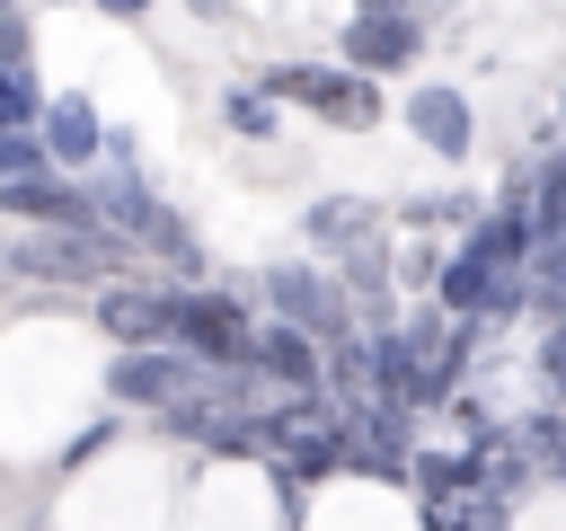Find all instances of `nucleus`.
Listing matches in <instances>:
<instances>
[{"instance_id": "423d86ee", "label": "nucleus", "mask_w": 566, "mask_h": 531, "mask_svg": "<svg viewBox=\"0 0 566 531\" xmlns=\"http://www.w3.org/2000/svg\"><path fill=\"white\" fill-rule=\"evenodd\" d=\"M265 301H274V319H292V327H310V336H354V319H345V292L327 283V274H310V266H274L265 274Z\"/></svg>"}, {"instance_id": "9d476101", "label": "nucleus", "mask_w": 566, "mask_h": 531, "mask_svg": "<svg viewBox=\"0 0 566 531\" xmlns=\"http://www.w3.org/2000/svg\"><path fill=\"white\" fill-rule=\"evenodd\" d=\"M407 133H416L424 150H442V159H469V97L442 88V80H424V88L407 97Z\"/></svg>"}, {"instance_id": "4be33fe9", "label": "nucleus", "mask_w": 566, "mask_h": 531, "mask_svg": "<svg viewBox=\"0 0 566 531\" xmlns=\"http://www.w3.org/2000/svg\"><path fill=\"white\" fill-rule=\"evenodd\" d=\"M97 9H106V18H142L150 0H97Z\"/></svg>"}, {"instance_id": "0eeeda50", "label": "nucleus", "mask_w": 566, "mask_h": 531, "mask_svg": "<svg viewBox=\"0 0 566 531\" xmlns=\"http://www.w3.org/2000/svg\"><path fill=\"white\" fill-rule=\"evenodd\" d=\"M97 327L133 354V345H177V292H159V283H115L106 301H97Z\"/></svg>"}, {"instance_id": "412c9836", "label": "nucleus", "mask_w": 566, "mask_h": 531, "mask_svg": "<svg viewBox=\"0 0 566 531\" xmlns=\"http://www.w3.org/2000/svg\"><path fill=\"white\" fill-rule=\"evenodd\" d=\"M539 381L566 398V327H548V345H539Z\"/></svg>"}, {"instance_id": "9b49d317", "label": "nucleus", "mask_w": 566, "mask_h": 531, "mask_svg": "<svg viewBox=\"0 0 566 531\" xmlns=\"http://www.w3.org/2000/svg\"><path fill=\"white\" fill-rule=\"evenodd\" d=\"M248 372H265L274 389H318V336L292 327V319L256 327V363H248Z\"/></svg>"}, {"instance_id": "f3484780", "label": "nucleus", "mask_w": 566, "mask_h": 531, "mask_svg": "<svg viewBox=\"0 0 566 531\" xmlns=\"http://www.w3.org/2000/svg\"><path fill=\"white\" fill-rule=\"evenodd\" d=\"M44 159H53V150H44V133H18V124L0 133V177H9V186H35V177H44Z\"/></svg>"}, {"instance_id": "5701e85b", "label": "nucleus", "mask_w": 566, "mask_h": 531, "mask_svg": "<svg viewBox=\"0 0 566 531\" xmlns=\"http://www.w3.org/2000/svg\"><path fill=\"white\" fill-rule=\"evenodd\" d=\"M195 18H221V0H195Z\"/></svg>"}, {"instance_id": "f257e3e1", "label": "nucleus", "mask_w": 566, "mask_h": 531, "mask_svg": "<svg viewBox=\"0 0 566 531\" xmlns=\"http://www.w3.org/2000/svg\"><path fill=\"white\" fill-rule=\"evenodd\" d=\"M212 363H195L186 345H133V354H115L106 363V389L124 398V407H142V416H186V407H203L212 398Z\"/></svg>"}, {"instance_id": "7ed1b4c3", "label": "nucleus", "mask_w": 566, "mask_h": 531, "mask_svg": "<svg viewBox=\"0 0 566 531\" xmlns=\"http://www.w3.org/2000/svg\"><path fill=\"white\" fill-rule=\"evenodd\" d=\"M97 204H106L115 239H133L142 257H159L168 274H203V248H195V230H186V221H177V212H168V204H159V195H150L142 177H115V186H106Z\"/></svg>"}, {"instance_id": "39448f33", "label": "nucleus", "mask_w": 566, "mask_h": 531, "mask_svg": "<svg viewBox=\"0 0 566 531\" xmlns=\"http://www.w3.org/2000/svg\"><path fill=\"white\" fill-rule=\"evenodd\" d=\"M177 345L212 372H248L256 363V327L230 292H177Z\"/></svg>"}, {"instance_id": "6e6552de", "label": "nucleus", "mask_w": 566, "mask_h": 531, "mask_svg": "<svg viewBox=\"0 0 566 531\" xmlns=\"http://www.w3.org/2000/svg\"><path fill=\"white\" fill-rule=\"evenodd\" d=\"M27 230H106V204L88 195V186H71V177H35V186H9L0 195Z\"/></svg>"}, {"instance_id": "1a4fd4ad", "label": "nucleus", "mask_w": 566, "mask_h": 531, "mask_svg": "<svg viewBox=\"0 0 566 531\" xmlns=\"http://www.w3.org/2000/svg\"><path fill=\"white\" fill-rule=\"evenodd\" d=\"M416 44H424V27H416L407 9H354V27H345V62H354L363 80L416 62Z\"/></svg>"}, {"instance_id": "2eb2a0df", "label": "nucleus", "mask_w": 566, "mask_h": 531, "mask_svg": "<svg viewBox=\"0 0 566 531\" xmlns=\"http://www.w3.org/2000/svg\"><path fill=\"white\" fill-rule=\"evenodd\" d=\"M371 230H380V212H371V204H318V212H310V239L354 248V257H371Z\"/></svg>"}, {"instance_id": "dca6fc26", "label": "nucleus", "mask_w": 566, "mask_h": 531, "mask_svg": "<svg viewBox=\"0 0 566 531\" xmlns=\"http://www.w3.org/2000/svg\"><path fill=\"white\" fill-rule=\"evenodd\" d=\"M531 310H539L548 327L566 319V239H548V248L531 257Z\"/></svg>"}, {"instance_id": "aec40b11", "label": "nucleus", "mask_w": 566, "mask_h": 531, "mask_svg": "<svg viewBox=\"0 0 566 531\" xmlns=\"http://www.w3.org/2000/svg\"><path fill=\"white\" fill-rule=\"evenodd\" d=\"M230 124H239V133H274V106H265V97H248V88H239V97H230Z\"/></svg>"}, {"instance_id": "20e7f679", "label": "nucleus", "mask_w": 566, "mask_h": 531, "mask_svg": "<svg viewBox=\"0 0 566 531\" xmlns=\"http://www.w3.org/2000/svg\"><path fill=\"white\" fill-rule=\"evenodd\" d=\"M265 97H292V106L345 124V133L380 124V88H371L363 71H318V62H292V71H283V62H274V71H265Z\"/></svg>"}, {"instance_id": "ddd939ff", "label": "nucleus", "mask_w": 566, "mask_h": 531, "mask_svg": "<svg viewBox=\"0 0 566 531\" xmlns=\"http://www.w3.org/2000/svg\"><path fill=\"white\" fill-rule=\"evenodd\" d=\"M407 478H416V496H424L433 513H451V504H469V496H478V460H469V451H416V469H407Z\"/></svg>"}, {"instance_id": "f03ea898", "label": "nucleus", "mask_w": 566, "mask_h": 531, "mask_svg": "<svg viewBox=\"0 0 566 531\" xmlns=\"http://www.w3.org/2000/svg\"><path fill=\"white\" fill-rule=\"evenodd\" d=\"M142 248L115 239V230H18L9 239V274H44V283H97V274H124Z\"/></svg>"}, {"instance_id": "6ab92c4d", "label": "nucleus", "mask_w": 566, "mask_h": 531, "mask_svg": "<svg viewBox=\"0 0 566 531\" xmlns=\"http://www.w3.org/2000/svg\"><path fill=\"white\" fill-rule=\"evenodd\" d=\"M460 531H513V504L504 496H469L460 504Z\"/></svg>"}, {"instance_id": "f8f14e48", "label": "nucleus", "mask_w": 566, "mask_h": 531, "mask_svg": "<svg viewBox=\"0 0 566 531\" xmlns=\"http://www.w3.org/2000/svg\"><path fill=\"white\" fill-rule=\"evenodd\" d=\"M106 133H115V124H97V106H88L80 88L44 106V150H53L62 168H71V159H88V150H106Z\"/></svg>"}, {"instance_id": "a211bd4d", "label": "nucleus", "mask_w": 566, "mask_h": 531, "mask_svg": "<svg viewBox=\"0 0 566 531\" xmlns=\"http://www.w3.org/2000/svg\"><path fill=\"white\" fill-rule=\"evenodd\" d=\"M442 274H451V266H442L433 248H407V257H398V283H416V292H442Z\"/></svg>"}, {"instance_id": "4468645a", "label": "nucleus", "mask_w": 566, "mask_h": 531, "mask_svg": "<svg viewBox=\"0 0 566 531\" xmlns=\"http://www.w3.org/2000/svg\"><path fill=\"white\" fill-rule=\"evenodd\" d=\"M513 434H522V451H531V469L566 487V407H531V416H522Z\"/></svg>"}]
</instances>
